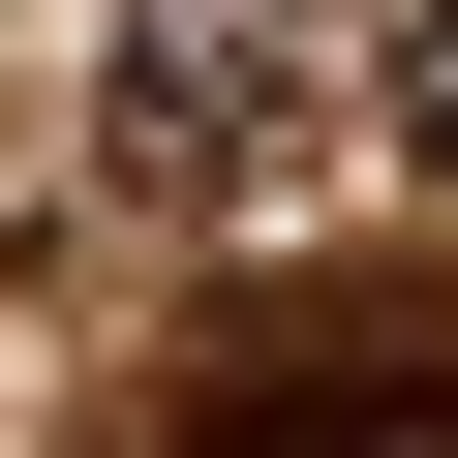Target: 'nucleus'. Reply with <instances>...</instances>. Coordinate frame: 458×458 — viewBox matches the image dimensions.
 Returning a JSON list of instances; mask_svg holds the SVG:
<instances>
[{
  "instance_id": "f257e3e1",
  "label": "nucleus",
  "mask_w": 458,
  "mask_h": 458,
  "mask_svg": "<svg viewBox=\"0 0 458 458\" xmlns=\"http://www.w3.org/2000/svg\"><path fill=\"white\" fill-rule=\"evenodd\" d=\"M276 92H306V0H183V31H153V62L92 92V183H123V214L245 183V153H276Z\"/></svg>"
},
{
  "instance_id": "f03ea898",
  "label": "nucleus",
  "mask_w": 458,
  "mask_h": 458,
  "mask_svg": "<svg viewBox=\"0 0 458 458\" xmlns=\"http://www.w3.org/2000/svg\"><path fill=\"white\" fill-rule=\"evenodd\" d=\"M183 458H458V367H245Z\"/></svg>"
},
{
  "instance_id": "7ed1b4c3",
  "label": "nucleus",
  "mask_w": 458,
  "mask_h": 458,
  "mask_svg": "<svg viewBox=\"0 0 458 458\" xmlns=\"http://www.w3.org/2000/svg\"><path fill=\"white\" fill-rule=\"evenodd\" d=\"M367 123H397V183H458V0L397 31V92H367Z\"/></svg>"
}]
</instances>
